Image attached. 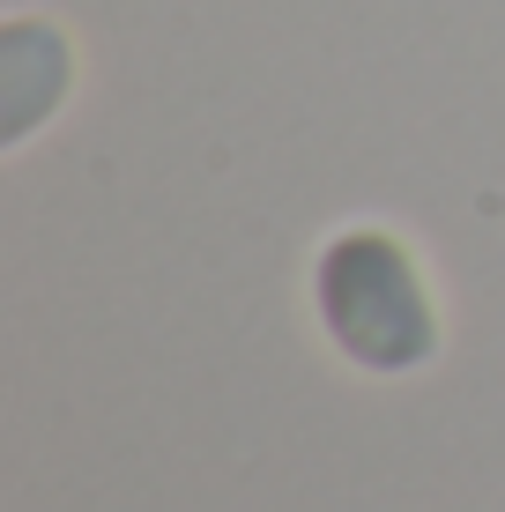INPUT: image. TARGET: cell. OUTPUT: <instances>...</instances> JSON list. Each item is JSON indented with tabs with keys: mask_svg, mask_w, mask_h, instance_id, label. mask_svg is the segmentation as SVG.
Listing matches in <instances>:
<instances>
[{
	"mask_svg": "<svg viewBox=\"0 0 505 512\" xmlns=\"http://www.w3.org/2000/svg\"><path fill=\"white\" fill-rule=\"evenodd\" d=\"M320 320L364 372H416L439 349L424 275L387 231H342L320 253Z\"/></svg>",
	"mask_w": 505,
	"mask_h": 512,
	"instance_id": "cell-1",
	"label": "cell"
}]
</instances>
